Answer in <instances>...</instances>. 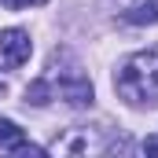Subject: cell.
Listing matches in <instances>:
<instances>
[{
  "label": "cell",
  "mask_w": 158,
  "mask_h": 158,
  "mask_svg": "<svg viewBox=\"0 0 158 158\" xmlns=\"http://www.w3.org/2000/svg\"><path fill=\"white\" fill-rule=\"evenodd\" d=\"M114 92L129 107H158V48L129 55L114 74Z\"/></svg>",
  "instance_id": "cell-1"
},
{
  "label": "cell",
  "mask_w": 158,
  "mask_h": 158,
  "mask_svg": "<svg viewBox=\"0 0 158 158\" xmlns=\"http://www.w3.org/2000/svg\"><path fill=\"white\" fill-rule=\"evenodd\" d=\"M59 96H63L70 107H88L96 92H92L88 74H81V66H70V70L59 74Z\"/></svg>",
  "instance_id": "cell-2"
},
{
  "label": "cell",
  "mask_w": 158,
  "mask_h": 158,
  "mask_svg": "<svg viewBox=\"0 0 158 158\" xmlns=\"http://www.w3.org/2000/svg\"><path fill=\"white\" fill-rule=\"evenodd\" d=\"M0 55H4L11 66L30 63V55H33V40H30V33H26V30H19V26L0 30Z\"/></svg>",
  "instance_id": "cell-3"
},
{
  "label": "cell",
  "mask_w": 158,
  "mask_h": 158,
  "mask_svg": "<svg viewBox=\"0 0 158 158\" xmlns=\"http://www.w3.org/2000/svg\"><path fill=\"white\" fill-rule=\"evenodd\" d=\"M125 19L132 26H158V0H136L125 11Z\"/></svg>",
  "instance_id": "cell-4"
},
{
  "label": "cell",
  "mask_w": 158,
  "mask_h": 158,
  "mask_svg": "<svg viewBox=\"0 0 158 158\" xmlns=\"http://www.w3.org/2000/svg\"><path fill=\"white\" fill-rule=\"evenodd\" d=\"M52 99H55V88H52L48 77H37V81L26 85V103H30V107H48Z\"/></svg>",
  "instance_id": "cell-5"
},
{
  "label": "cell",
  "mask_w": 158,
  "mask_h": 158,
  "mask_svg": "<svg viewBox=\"0 0 158 158\" xmlns=\"http://www.w3.org/2000/svg\"><path fill=\"white\" fill-rule=\"evenodd\" d=\"M22 143H26V132H22L11 118H0V147H4V151H19Z\"/></svg>",
  "instance_id": "cell-6"
},
{
  "label": "cell",
  "mask_w": 158,
  "mask_h": 158,
  "mask_svg": "<svg viewBox=\"0 0 158 158\" xmlns=\"http://www.w3.org/2000/svg\"><path fill=\"white\" fill-rule=\"evenodd\" d=\"M7 11H19V7H30V4H48V0H0Z\"/></svg>",
  "instance_id": "cell-7"
},
{
  "label": "cell",
  "mask_w": 158,
  "mask_h": 158,
  "mask_svg": "<svg viewBox=\"0 0 158 158\" xmlns=\"http://www.w3.org/2000/svg\"><path fill=\"white\" fill-rule=\"evenodd\" d=\"M143 151H147V155H158V136H147V140H143Z\"/></svg>",
  "instance_id": "cell-8"
}]
</instances>
